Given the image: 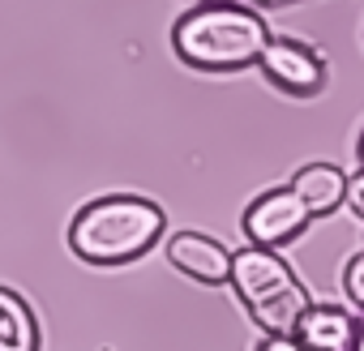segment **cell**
<instances>
[{"label": "cell", "mask_w": 364, "mask_h": 351, "mask_svg": "<svg viewBox=\"0 0 364 351\" xmlns=\"http://www.w3.org/2000/svg\"><path fill=\"white\" fill-rule=\"evenodd\" d=\"M270 26L245 5H193L171 26V48L198 73H240L262 60Z\"/></svg>", "instance_id": "obj_1"}, {"label": "cell", "mask_w": 364, "mask_h": 351, "mask_svg": "<svg viewBox=\"0 0 364 351\" xmlns=\"http://www.w3.org/2000/svg\"><path fill=\"white\" fill-rule=\"evenodd\" d=\"M167 232V215L150 198L112 193L95 198L69 223V249L86 266H129L146 257Z\"/></svg>", "instance_id": "obj_2"}, {"label": "cell", "mask_w": 364, "mask_h": 351, "mask_svg": "<svg viewBox=\"0 0 364 351\" xmlns=\"http://www.w3.org/2000/svg\"><path fill=\"white\" fill-rule=\"evenodd\" d=\"M232 291L266 334H296L300 317L313 308L309 287L279 257V249L245 244L232 261Z\"/></svg>", "instance_id": "obj_3"}, {"label": "cell", "mask_w": 364, "mask_h": 351, "mask_svg": "<svg viewBox=\"0 0 364 351\" xmlns=\"http://www.w3.org/2000/svg\"><path fill=\"white\" fill-rule=\"evenodd\" d=\"M262 73L274 90L291 94V99H313L326 90V56L321 48L304 43V39H291V35H270L266 52H262Z\"/></svg>", "instance_id": "obj_4"}, {"label": "cell", "mask_w": 364, "mask_h": 351, "mask_svg": "<svg viewBox=\"0 0 364 351\" xmlns=\"http://www.w3.org/2000/svg\"><path fill=\"white\" fill-rule=\"evenodd\" d=\"M313 223L309 206L296 198V189H266L262 198L249 202V210L240 215V227L249 236V244H262V249H283L291 244L296 236H304V227Z\"/></svg>", "instance_id": "obj_5"}, {"label": "cell", "mask_w": 364, "mask_h": 351, "mask_svg": "<svg viewBox=\"0 0 364 351\" xmlns=\"http://www.w3.org/2000/svg\"><path fill=\"white\" fill-rule=\"evenodd\" d=\"M167 261L193 279V283H206V287H223L232 283V261L236 253H228V244H219L215 236H202V232H176L167 240Z\"/></svg>", "instance_id": "obj_6"}, {"label": "cell", "mask_w": 364, "mask_h": 351, "mask_svg": "<svg viewBox=\"0 0 364 351\" xmlns=\"http://www.w3.org/2000/svg\"><path fill=\"white\" fill-rule=\"evenodd\" d=\"M347 185H351V176L343 167H334V163H304L291 176V189L309 206L313 219H326V215L343 210L347 206Z\"/></svg>", "instance_id": "obj_7"}, {"label": "cell", "mask_w": 364, "mask_h": 351, "mask_svg": "<svg viewBox=\"0 0 364 351\" xmlns=\"http://www.w3.org/2000/svg\"><path fill=\"white\" fill-rule=\"evenodd\" d=\"M355 330H360V317L338 308V304H313L300 325H296V338L309 347V351H351L355 347Z\"/></svg>", "instance_id": "obj_8"}, {"label": "cell", "mask_w": 364, "mask_h": 351, "mask_svg": "<svg viewBox=\"0 0 364 351\" xmlns=\"http://www.w3.org/2000/svg\"><path fill=\"white\" fill-rule=\"evenodd\" d=\"M0 351H39V321L14 287H0Z\"/></svg>", "instance_id": "obj_9"}, {"label": "cell", "mask_w": 364, "mask_h": 351, "mask_svg": "<svg viewBox=\"0 0 364 351\" xmlns=\"http://www.w3.org/2000/svg\"><path fill=\"white\" fill-rule=\"evenodd\" d=\"M343 291H347V300L364 313V253H355V257L343 261Z\"/></svg>", "instance_id": "obj_10"}, {"label": "cell", "mask_w": 364, "mask_h": 351, "mask_svg": "<svg viewBox=\"0 0 364 351\" xmlns=\"http://www.w3.org/2000/svg\"><path fill=\"white\" fill-rule=\"evenodd\" d=\"M347 210L355 219H364V167L351 176V185H347Z\"/></svg>", "instance_id": "obj_11"}, {"label": "cell", "mask_w": 364, "mask_h": 351, "mask_svg": "<svg viewBox=\"0 0 364 351\" xmlns=\"http://www.w3.org/2000/svg\"><path fill=\"white\" fill-rule=\"evenodd\" d=\"M257 351H309L296 334H266V342L257 347Z\"/></svg>", "instance_id": "obj_12"}, {"label": "cell", "mask_w": 364, "mask_h": 351, "mask_svg": "<svg viewBox=\"0 0 364 351\" xmlns=\"http://www.w3.org/2000/svg\"><path fill=\"white\" fill-rule=\"evenodd\" d=\"M193 5H245V9H257V5H287V0H193Z\"/></svg>", "instance_id": "obj_13"}, {"label": "cell", "mask_w": 364, "mask_h": 351, "mask_svg": "<svg viewBox=\"0 0 364 351\" xmlns=\"http://www.w3.org/2000/svg\"><path fill=\"white\" fill-rule=\"evenodd\" d=\"M351 351H364V317H360V330H355V347Z\"/></svg>", "instance_id": "obj_14"}, {"label": "cell", "mask_w": 364, "mask_h": 351, "mask_svg": "<svg viewBox=\"0 0 364 351\" xmlns=\"http://www.w3.org/2000/svg\"><path fill=\"white\" fill-rule=\"evenodd\" d=\"M360 167H364V133H360Z\"/></svg>", "instance_id": "obj_15"}]
</instances>
